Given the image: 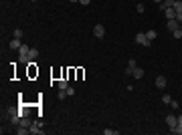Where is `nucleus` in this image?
Segmentation results:
<instances>
[{"instance_id": "f257e3e1", "label": "nucleus", "mask_w": 182, "mask_h": 135, "mask_svg": "<svg viewBox=\"0 0 182 135\" xmlns=\"http://www.w3.org/2000/svg\"><path fill=\"white\" fill-rule=\"evenodd\" d=\"M136 43L142 45V46H150V40H148V36H146V32H138L136 34Z\"/></svg>"}, {"instance_id": "f03ea898", "label": "nucleus", "mask_w": 182, "mask_h": 135, "mask_svg": "<svg viewBox=\"0 0 182 135\" xmlns=\"http://www.w3.org/2000/svg\"><path fill=\"white\" fill-rule=\"evenodd\" d=\"M93 36H95V38H103V36H105L103 24H95V26H93Z\"/></svg>"}, {"instance_id": "7ed1b4c3", "label": "nucleus", "mask_w": 182, "mask_h": 135, "mask_svg": "<svg viewBox=\"0 0 182 135\" xmlns=\"http://www.w3.org/2000/svg\"><path fill=\"white\" fill-rule=\"evenodd\" d=\"M41 121H33V125H31V127H28V129H31V133H34V135H41V133H45V131H43V129H41Z\"/></svg>"}, {"instance_id": "20e7f679", "label": "nucleus", "mask_w": 182, "mask_h": 135, "mask_svg": "<svg viewBox=\"0 0 182 135\" xmlns=\"http://www.w3.org/2000/svg\"><path fill=\"white\" fill-rule=\"evenodd\" d=\"M166 26H168V30H172V32H174V30H178V28H180L182 24L178 22L176 18H172V20H168V22H166Z\"/></svg>"}, {"instance_id": "39448f33", "label": "nucleus", "mask_w": 182, "mask_h": 135, "mask_svg": "<svg viewBox=\"0 0 182 135\" xmlns=\"http://www.w3.org/2000/svg\"><path fill=\"white\" fill-rule=\"evenodd\" d=\"M36 75H39L36 63H34V61H31V63H28V77H36Z\"/></svg>"}, {"instance_id": "423d86ee", "label": "nucleus", "mask_w": 182, "mask_h": 135, "mask_svg": "<svg viewBox=\"0 0 182 135\" xmlns=\"http://www.w3.org/2000/svg\"><path fill=\"white\" fill-rule=\"evenodd\" d=\"M166 125H168V127H176V125H178V119H176V115H166Z\"/></svg>"}, {"instance_id": "0eeeda50", "label": "nucleus", "mask_w": 182, "mask_h": 135, "mask_svg": "<svg viewBox=\"0 0 182 135\" xmlns=\"http://www.w3.org/2000/svg\"><path fill=\"white\" fill-rule=\"evenodd\" d=\"M166 83H168V81H166V77H164V75L156 77V87H158V89H164V87H166Z\"/></svg>"}, {"instance_id": "6e6552de", "label": "nucleus", "mask_w": 182, "mask_h": 135, "mask_svg": "<svg viewBox=\"0 0 182 135\" xmlns=\"http://www.w3.org/2000/svg\"><path fill=\"white\" fill-rule=\"evenodd\" d=\"M172 6H174V0H162V2H160V8H162V10H168Z\"/></svg>"}, {"instance_id": "1a4fd4ad", "label": "nucleus", "mask_w": 182, "mask_h": 135, "mask_svg": "<svg viewBox=\"0 0 182 135\" xmlns=\"http://www.w3.org/2000/svg\"><path fill=\"white\" fill-rule=\"evenodd\" d=\"M138 65H136V61H134V58H132V61H130V63H127V69H125V75H127V77H130V75H132V73H134V69H136Z\"/></svg>"}, {"instance_id": "9d476101", "label": "nucleus", "mask_w": 182, "mask_h": 135, "mask_svg": "<svg viewBox=\"0 0 182 135\" xmlns=\"http://www.w3.org/2000/svg\"><path fill=\"white\" fill-rule=\"evenodd\" d=\"M23 46V43H20V38H12L10 40V48H14V51H18Z\"/></svg>"}, {"instance_id": "9b49d317", "label": "nucleus", "mask_w": 182, "mask_h": 135, "mask_svg": "<svg viewBox=\"0 0 182 135\" xmlns=\"http://www.w3.org/2000/svg\"><path fill=\"white\" fill-rule=\"evenodd\" d=\"M28 51H31V46L23 45L20 48H18V55H20V56H28ZM28 61H31V58H28Z\"/></svg>"}, {"instance_id": "f8f14e48", "label": "nucleus", "mask_w": 182, "mask_h": 135, "mask_svg": "<svg viewBox=\"0 0 182 135\" xmlns=\"http://www.w3.org/2000/svg\"><path fill=\"white\" fill-rule=\"evenodd\" d=\"M132 75H134V79H142V77H144V69L136 67V69H134V73H132Z\"/></svg>"}, {"instance_id": "ddd939ff", "label": "nucleus", "mask_w": 182, "mask_h": 135, "mask_svg": "<svg viewBox=\"0 0 182 135\" xmlns=\"http://www.w3.org/2000/svg\"><path fill=\"white\" fill-rule=\"evenodd\" d=\"M164 12H166V18H168V20L176 18V10H174V8H168V10H164Z\"/></svg>"}, {"instance_id": "4468645a", "label": "nucleus", "mask_w": 182, "mask_h": 135, "mask_svg": "<svg viewBox=\"0 0 182 135\" xmlns=\"http://www.w3.org/2000/svg\"><path fill=\"white\" fill-rule=\"evenodd\" d=\"M174 10H176V14L178 12H182V0H174V6H172Z\"/></svg>"}, {"instance_id": "2eb2a0df", "label": "nucleus", "mask_w": 182, "mask_h": 135, "mask_svg": "<svg viewBox=\"0 0 182 135\" xmlns=\"http://www.w3.org/2000/svg\"><path fill=\"white\" fill-rule=\"evenodd\" d=\"M36 56H39V51H36V48H31V51H28V58H31V61H34ZM31 61H28V63H31Z\"/></svg>"}, {"instance_id": "dca6fc26", "label": "nucleus", "mask_w": 182, "mask_h": 135, "mask_svg": "<svg viewBox=\"0 0 182 135\" xmlns=\"http://www.w3.org/2000/svg\"><path fill=\"white\" fill-rule=\"evenodd\" d=\"M20 125H23V127H31V125H33V121H31V119H28V117L24 115L23 119H20Z\"/></svg>"}, {"instance_id": "f3484780", "label": "nucleus", "mask_w": 182, "mask_h": 135, "mask_svg": "<svg viewBox=\"0 0 182 135\" xmlns=\"http://www.w3.org/2000/svg\"><path fill=\"white\" fill-rule=\"evenodd\" d=\"M146 36H148V40H150V43H152V40H154V38L158 36V32H156V30H148V32H146Z\"/></svg>"}, {"instance_id": "a211bd4d", "label": "nucleus", "mask_w": 182, "mask_h": 135, "mask_svg": "<svg viewBox=\"0 0 182 135\" xmlns=\"http://www.w3.org/2000/svg\"><path fill=\"white\" fill-rule=\"evenodd\" d=\"M170 131H172V133H176V135H182V123H178L176 127H172Z\"/></svg>"}, {"instance_id": "6ab92c4d", "label": "nucleus", "mask_w": 182, "mask_h": 135, "mask_svg": "<svg viewBox=\"0 0 182 135\" xmlns=\"http://www.w3.org/2000/svg\"><path fill=\"white\" fill-rule=\"evenodd\" d=\"M59 89H69L67 79H59Z\"/></svg>"}, {"instance_id": "aec40b11", "label": "nucleus", "mask_w": 182, "mask_h": 135, "mask_svg": "<svg viewBox=\"0 0 182 135\" xmlns=\"http://www.w3.org/2000/svg\"><path fill=\"white\" fill-rule=\"evenodd\" d=\"M170 95H162V103H164V105H170Z\"/></svg>"}, {"instance_id": "412c9836", "label": "nucleus", "mask_w": 182, "mask_h": 135, "mask_svg": "<svg viewBox=\"0 0 182 135\" xmlns=\"http://www.w3.org/2000/svg\"><path fill=\"white\" fill-rule=\"evenodd\" d=\"M172 34H174V38H182V26L178 28V30H174Z\"/></svg>"}, {"instance_id": "4be33fe9", "label": "nucleus", "mask_w": 182, "mask_h": 135, "mask_svg": "<svg viewBox=\"0 0 182 135\" xmlns=\"http://www.w3.org/2000/svg\"><path fill=\"white\" fill-rule=\"evenodd\" d=\"M12 34H14V38H20V36H23V30H20V28H16Z\"/></svg>"}, {"instance_id": "5701e85b", "label": "nucleus", "mask_w": 182, "mask_h": 135, "mask_svg": "<svg viewBox=\"0 0 182 135\" xmlns=\"http://www.w3.org/2000/svg\"><path fill=\"white\" fill-rule=\"evenodd\" d=\"M170 107L176 111V109H178V101H170Z\"/></svg>"}, {"instance_id": "b1692460", "label": "nucleus", "mask_w": 182, "mask_h": 135, "mask_svg": "<svg viewBox=\"0 0 182 135\" xmlns=\"http://www.w3.org/2000/svg\"><path fill=\"white\" fill-rule=\"evenodd\" d=\"M146 10V6H144V4H138V12H140V14H142V12Z\"/></svg>"}, {"instance_id": "393cba45", "label": "nucleus", "mask_w": 182, "mask_h": 135, "mask_svg": "<svg viewBox=\"0 0 182 135\" xmlns=\"http://www.w3.org/2000/svg\"><path fill=\"white\" fill-rule=\"evenodd\" d=\"M83 75H85V73H83V69H77V77H79V79H83Z\"/></svg>"}, {"instance_id": "a878e982", "label": "nucleus", "mask_w": 182, "mask_h": 135, "mask_svg": "<svg viewBox=\"0 0 182 135\" xmlns=\"http://www.w3.org/2000/svg\"><path fill=\"white\" fill-rule=\"evenodd\" d=\"M117 131H114V129H105V135H115Z\"/></svg>"}, {"instance_id": "bb28decb", "label": "nucleus", "mask_w": 182, "mask_h": 135, "mask_svg": "<svg viewBox=\"0 0 182 135\" xmlns=\"http://www.w3.org/2000/svg\"><path fill=\"white\" fill-rule=\"evenodd\" d=\"M176 20H178V22L182 24V12H178V14H176Z\"/></svg>"}, {"instance_id": "cd10ccee", "label": "nucleus", "mask_w": 182, "mask_h": 135, "mask_svg": "<svg viewBox=\"0 0 182 135\" xmlns=\"http://www.w3.org/2000/svg\"><path fill=\"white\" fill-rule=\"evenodd\" d=\"M79 2L83 4V6H89V2H91V0H79Z\"/></svg>"}, {"instance_id": "c85d7f7f", "label": "nucleus", "mask_w": 182, "mask_h": 135, "mask_svg": "<svg viewBox=\"0 0 182 135\" xmlns=\"http://www.w3.org/2000/svg\"><path fill=\"white\" fill-rule=\"evenodd\" d=\"M69 2H79V0H69Z\"/></svg>"}, {"instance_id": "c756f323", "label": "nucleus", "mask_w": 182, "mask_h": 135, "mask_svg": "<svg viewBox=\"0 0 182 135\" xmlns=\"http://www.w3.org/2000/svg\"><path fill=\"white\" fill-rule=\"evenodd\" d=\"M154 2H158V4H160V2H162V0H154Z\"/></svg>"}]
</instances>
